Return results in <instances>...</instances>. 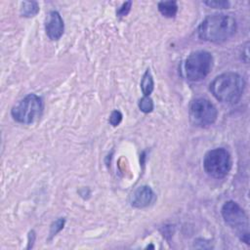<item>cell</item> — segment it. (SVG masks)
<instances>
[{
	"label": "cell",
	"mask_w": 250,
	"mask_h": 250,
	"mask_svg": "<svg viewBox=\"0 0 250 250\" xmlns=\"http://www.w3.org/2000/svg\"><path fill=\"white\" fill-rule=\"evenodd\" d=\"M236 31V21L227 14H214L206 17L198 26L200 39L212 43H223Z\"/></svg>",
	"instance_id": "obj_1"
},
{
	"label": "cell",
	"mask_w": 250,
	"mask_h": 250,
	"mask_svg": "<svg viewBox=\"0 0 250 250\" xmlns=\"http://www.w3.org/2000/svg\"><path fill=\"white\" fill-rule=\"evenodd\" d=\"M244 87L245 82L239 74L235 72H225L211 82L210 91L218 101L232 104L240 100Z\"/></svg>",
	"instance_id": "obj_2"
},
{
	"label": "cell",
	"mask_w": 250,
	"mask_h": 250,
	"mask_svg": "<svg viewBox=\"0 0 250 250\" xmlns=\"http://www.w3.org/2000/svg\"><path fill=\"white\" fill-rule=\"evenodd\" d=\"M213 67V57L207 51H195L190 53L185 61L184 70L187 79L200 81L204 79Z\"/></svg>",
	"instance_id": "obj_3"
},
{
	"label": "cell",
	"mask_w": 250,
	"mask_h": 250,
	"mask_svg": "<svg viewBox=\"0 0 250 250\" xmlns=\"http://www.w3.org/2000/svg\"><path fill=\"white\" fill-rule=\"evenodd\" d=\"M222 216L232 229H234L239 235L240 239L249 243V231H248V217L244 210L234 201H228L222 207Z\"/></svg>",
	"instance_id": "obj_4"
},
{
	"label": "cell",
	"mask_w": 250,
	"mask_h": 250,
	"mask_svg": "<svg viewBox=\"0 0 250 250\" xmlns=\"http://www.w3.org/2000/svg\"><path fill=\"white\" fill-rule=\"evenodd\" d=\"M42 109L43 103L41 98L35 94H29L13 106L11 114L17 122L30 124L40 117Z\"/></svg>",
	"instance_id": "obj_5"
},
{
	"label": "cell",
	"mask_w": 250,
	"mask_h": 250,
	"mask_svg": "<svg viewBox=\"0 0 250 250\" xmlns=\"http://www.w3.org/2000/svg\"><path fill=\"white\" fill-rule=\"evenodd\" d=\"M231 165L230 155L227 149L218 147L209 150L203 159L205 172L212 178L223 179L229 172Z\"/></svg>",
	"instance_id": "obj_6"
},
{
	"label": "cell",
	"mask_w": 250,
	"mask_h": 250,
	"mask_svg": "<svg viewBox=\"0 0 250 250\" xmlns=\"http://www.w3.org/2000/svg\"><path fill=\"white\" fill-rule=\"evenodd\" d=\"M188 116L194 126L208 127L216 121L218 111L216 106L209 100L198 98L191 102Z\"/></svg>",
	"instance_id": "obj_7"
},
{
	"label": "cell",
	"mask_w": 250,
	"mask_h": 250,
	"mask_svg": "<svg viewBox=\"0 0 250 250\" xmlns=\"http://www.w3.org/2000/svg\"><path fill=\"white\" fill-rule=\"evenodd\" d=\"M45 30L51 40H59L63 34V21L57 11H51L47 15L45 20Z\"/></svg>",
	"instance_id": "obj_8"
},
{
	"label": "cell",
	"mask_w": 250,
	"mask_h": 250,
	"mask_svg": "<svg viewBox=\"0 0 250 250\" xmlns=\"http://www.w3.org/2000/svg\"><path fill=\"white\" fill-rule=\"evenodd\" d=\"M155 198L153 190L148 186L137 188L130 195V204L135 208H145L150 205Z\"/></svg>",
	"instance_id": "obj_9"
},
{
	"label": "cell",
	"mask_w": 250,
	"mask_h": 250,
	"mask_svg": "<svg viewBox=\"0 0 250 250\" xmlns=\"http://www.w3.org/2000/svg\"><path fill=\"white\" fill-rule=\"evenodd\" d=\"M158 10L166 18H174L178 12V5L175 1H162L158 3Z\"/></svg>",
	"instance_id": "obj_10"
},
{
	"label": "cell",
	"mask_w": 250,
	"mask_h": 250,
	"mask_svg": "<svg viewBox=\"0 0 250 250\" xmlns=\"http://www.w3.org/2000/svg\"><path fill=\"white\" fill-rule=\"evenodd\" d=\"M153 88H154L153 78H152V75H151L149 69H147L145 72V74L143 75V78L141 81V89H142L144 96H149L151 94V92L153 91Z\"/></svg>",
	"instance_id": "obj_11"
},
{
	"label": "cell",
	"mask_w": 250,
	"mask_h": 250,
	"mask_svg": "<svg viewBox=\"0 0 250 250\" xmlns=\"http://www.w3.org/2000/svg\"><path fill=\"white\" fill-rule=\"evenodd\" d=\"M39 12V6L34 1H24L21 3V15L24 18H31L37 15Z\"/></svg>",
	"instance_id": "obj_12"
},
{
	"label": "cell",
	"mask_w": 250,
	"mask_h": 250,
	"mask_svg": "<svg viewBox=\"0 0 250 250\" xmlns=\"http://www.w3.org/2000/svg\"><path fill=\"white\" fill-rule=\"evenodd\" d=\"M139 108L145 112L148 113L151 112L153 109V102L149 98V96H144L140 101H139Z\"/></svg>",
	"instance_id": "obj_13"
},
{
	"label": "cell",
	"mask_w": 250,
	"mask_h": 250,
	"mask_svg": "<svg viewBox=\"0 0 250 250\" xmlns=\"http://www.w3.org/2000/svg\"><path fill=\"white\" fill-rule=\"evenodd\" d=\"M64 219L62 218H60L58 220H56L52 225H51V228H50V238L54 237L59 231H61L64 226Z\"/></svg>",
	"instance_id": "obj_14"
},
{
	"label": "cell",
	"mask_w": 250,
	"mask_h": 250,
	"mask_svg": "<svg viewBox=\"0 0 250 250\" xmlns=\"http://www.w3.org/2000/svg\"><path fill=\"white\" fill-rule=\"evenodd\" d=\"M205 5L215 8V9H226L229 7V2L225 1V0H220V1H205Z\"/></svg>",
	"instance_id": "obj_15"
},
{
	"label": "cell",
	"mask_w": 250,
	"mask_h": 250,
	"mask_svg": "<svg viewBox=\"0 0 250 250\" xmlns=\"http://www.w3.org/2000/svg\"><path fill=\"white\" fill-rule=\"evenodd\" d=\"M122 120V113L119 110H113L109 116V123L112 126H117Z\"/></svg>",
	"instance_id": "obj_16"
},
{
	"label": "cell",
	"mask_w": 250,
	"mask_h": 250,
	"mask_svg": "<svg viewBox=\"0 0 250 250\" xmlns=\"http://www.w3.org/2000/svg\"><path fill=\"white\" fill-rule=\"evenodd\" d=\"M131 5H132V2H130V1L123 3L122 6L117 10V16L120 18L125 17L129 13V11L131 9Z\"/></svg>",
	"instance_id": "obj_17"
}]
</instances>
